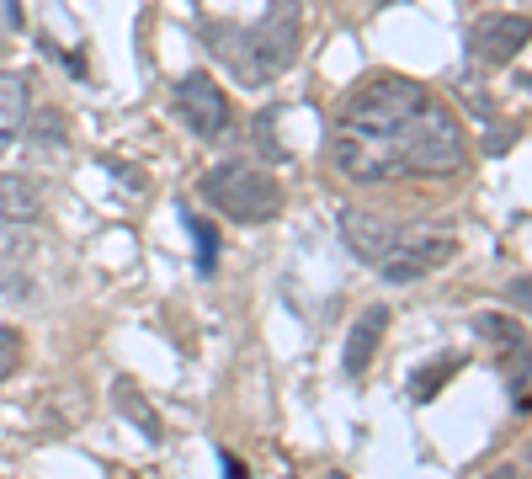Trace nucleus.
<instances>
[{
    "label": "nucleus",
    "instance_id": "ddd939ff",
    "mask_svg": "<svg viewBox=\"0 0 532 479\" xmlns=\"http://www.w3.org/2000/svg\"><path fill=\"white\" fill-rule=\"evenodd\" d=\"M112 405H118V411H123L128 421H133V426L150 437V443H160V437H165V426H160V411L150 405V400H144V394H139V383H133V379H118V383H112Z\"/></svg>",
    "mask_w": 532,
    "mask_h": 479
},
{
    "label": "nucleus",
    "instance_id": "f8f14e48",
    "mask_svg": "<svg viewBox=\"0 0 532 479\" xmlns=\"http://www.w3.org/2000/svg\"><path fill=\"white\" fill-rule=\"evenodd\" d=\"M27 118H32V86L27 75L16 69H0V155L27 133Z\"/></svg>",
    "mask_w": 532,
    "mask_h": 479
},
{
    "label": "nucleus",
    "instance_id": "6ab92c4d",
    "mask_svg": "<svg viewBox=\"0 0 532 479\" xmlns=\"http://www.w3.org/2000/svg\"><path fill=\"white\" fill-rule=\"evenodd\" d=\"M219 463H224V479H251V469H245V463H240L235 453H224Z\"/></svg>",
    "mask_w": 532,
    "mask_h": 479
},
{
    "label": "nucleus",
    "instance_id": "f257e3e1",
    "mask_svg": "<svg viewBox=\"0 0 532 479\" xmlns=\"http://www.w3.org/2000/svg\"><path fill=\"white\" fill-rule=\"evenodd\" d=\"M330 160L351 182L453 176L469 165V139L453 107L415 75H368L330 128Z\"/></svg>",
    "mask_w": 532,
    "mask_h": 479
},
{
    "label": "nucleus",
    "instance_id": "412c9836",
    "mask_svg": "<svg viewBox=\"0 0 532 479\" xmlns=\"http://www.w3.org/2000/svg\"><path fill=\"white\" fill-rule=\"evenodd\" d=\"M527 463H532V443H527Z\"/></svg>",
    "mask_w": 532,
    "mask_h": 479
},
{
    "label": "nucleus",
    "instance_id": "20e7f679",
    "mask_svg": "<svg viewBox=\"0 0 532 479\" xmlns=\"http://www.w3.org/2000/svg\"><path fill=\"white\" fill-rule=\"evenodd\" d=\"M203 197L235 224H272L282 213V187L251 160H219L203 176Z\"/></svg>",
    "mask_w": 532,
    "mask_h": 479
},
{
    "label": "nucleus",
    "instance_id": "0eeeda50",
    "mask_svg": "<svg viewBox=\"0 0 532 479\" xmlns=\"http://www.w3.org/2000/svg\"><path fill=\"white\" fill-rule=\"evenodd\" d=\"M171 112H176V123L187 128L192 139H203V144H214V139L229 133V96H224V86L208 69H187V75L176 80Z\"/></svg>",
    "mask_w": 532,
    "mask_h": 479
},
{
    "label": "nucleus",
    "instance_id": "7ed1b4c3",
    "mask_svg": "<svg viewBox=\"0 0 532 479\" xmlns=\"http://www.w3.org/2000/svg\"><path fill=\"white\" fill-rule=\"evenodd\" d=\"M64 277V261L37 224H0V298L11 304H48Z\"/></svg>",
    "mask_w": 532,
    "mask_h": 479
},
{
    "label": "nucleus",
    "instance_id": "f03ea898",
    "mask_svg": "<svg viewBox=\"0 0 532 479\" xmlns=\"http://www.w3.org/2000/svg\"><path fill=\"white\" fill-rule=\"evenodd\" d=\"M208 48L214 59L245 86V91H261L272 86L282 69H293L298 59V43H304V5L298 0H266V11L245 22V27H229V22H208Z\"/></svg>",
    "mask_w": 532,
    "mask_h": 479
},
{
    "label": "nucleus",
    "instance_id": "423d86ee",
    "mask_svg": "<svg viewBox=\"0 0 532 479\" xmlns=\"http://www.w3.org/2000/svg\"><path fill=\"white\" fill-rule=\"evenodd\" d=\"M474 336L490 347V362L501 368L511 405H516V411H527V405H532V336L522 330V319H511V315H479V319H474Z\"/></svg>",
    "mask_w": 532,
    "mask_h": 479
},
{
    "label": "nucleus",
    "instance_id": "b1692460",
    "mask_svg": "<svg viewBox=\"0 0 532 479\" xmlns=\"http://www.w3.org/2000/svg\"><path fill=\"white\" fill-rule=\"evenodd\" d=\"M378 5H389V0H378Z\"/></svg>",
    "mask_w": 532,
    "mask_h": 479
},
{
    "label": "nucleus",
    "instance_id": "4be33fe9",
    "mask_svg": "<svg viewBox=\"0 0 532 479\" xmlns=\"http://www.w3.org/2000/svg\"><path fill=\"white\" fill-rule=\"evenodd\" d=\"M325 479H346V474H325Z\"/></svg>",
    "mask_w": 532,
    "mask_h": 479
},
{
    "label": "nucleus",
    "instance_id": "1a4fd4ad",
    "mask_svg": "<svg viewBox=\"0 0 532 479\" xmlns=\"http://www.w3.org/2000/svg\"><path fill=\"white\" fill-rule=\"evenodd\" d=\"M341 240L362 266H378L383 251H389V240H394V224L368 213V208H341Z\"/></svg>",
    "mask_w": 532,
    "mask_h": 479
},
{
    "label": "nucleus",
    "instance_id": "2eb2a0df",
    "mask_svg": "<svg viewBox=\"0 0 532 479\" xmlns=\"http://www.w3.org/2000/svg\"><path fill=\"white\" fill-rule=\"evenodd\" d=\"M187 229H192V240H197V272L214 277V266H219V229L203 213H192V208H187Z\"/></svg>",
    "mask_w": 532,
    "mask_h": 479
},
{
    "label": "nucleus",
    "instance_id": "9b49d317",
    "mask_svg": "<svg viewBox=\"0 0 532 479\" xmlns=\"http://www.w3.org/2000/svg\"><path fill=\"white\" fill-rule=\"evenodd\" d=\"M48 208V187L32 171H0V224H37Z\"/></svg>",
    "mask_w": 532,
    "mask_h": 479
},
{
    "label": "nucleus",
    "instance_id": "5701e85b",
    "mask_svg": "<svg viewBox=\"0 0 532 479\" xmlns=\"http://www.w3.org/2000/svg\"><path fill=\"white\" fill-rule=\"evenodd\" d=\"M282 479H298V474H282Z\"/></svg>",
    "mask_w": 532,
    "mask_h": 479
},
{
    "label": "nucleus",
    "instance_id": "9d476101",
    "mask_svg": "<svg viewBox=\"0 0 532 479\" xmlns=\"http://www.w3.org/2000/svg\"><path fill=\"white\" fill-rule=\"evenodd\" d=\"M383 330H389V309H383V304H368L362 315L351 319V330H346V351H341L346 379H362V373L373 368V357H378V341H383Z\"/></svg>",
    "mask_w": 532,
    "mask_h": 479
},
{
    "label": "nucleus",
    "instance_id": "aec40b11",
    "mask_svg": "<svg viewBox=\"0 0 532 479\" xmlns=\"http://www.w3.org/2000/svg\"><path fill=\"white\" fill-rule=\"evenodd\" d=\"M485 479H522V469H516V463H495Z\"/></svg>",
    "mask_w": 532,
    "mask_h": 479
},
{
    "label": "nucleus",
    "instance_id": "39448f33",
    "mask_svg": "<svg viewBox=\"0 0 532 479\" xmlns=\"http://www.w3.org/2000/svg\"><path fill=\"white\" fill-rule=\"evenodd\" d=\"M453 255H458V234L447 224H394V240H389V251H383V261L373 272L383 283L400 287V283H421V277L442 272Z\"/></svg>",
    "mask_w": 532,
    "mask_h": 479
},
{
    "label": "nucleus",
    "instance_id": "393cba45",
    "mask_svg": "<svg viewBox=\"0 0 532 479\" xmlns=\"http://www.w3.org/2000/svg\"><path fill=\"white\" fill-rule=\"evenodd\" d=\"M0 48H5V37H0Z\"/></svg>",
    "mask_w": 532,
    "mask_h": 479
},
{
    "label": "nucleus",
    "instance_id": "4468645a",
    "mask_svg": "<svg viewBox=\"0 0 532 479\" xmlns=\"http://www.w3.org/2000/svg\"><path fill=\"white\" fill-rule=\"evenodd\" d=\"M453 373H464V351H447V357H437V362L415 368V379H410V400H415V405L437 400V394H442V383L453 379Z\"/></svg>",
    "mask_w": 532,
    "mask_h": 479
},
{
    "label": "nucleus",
    "instance_id": "6e6552de",
    "mask_svg": "<svg viewBox=\"0 0 532 479\" xmlns=\"http://www.w3.org/2000/svg\"><path fill=\"white\" fill-rule=\"evenodd\" d=\"M527 43H532V16H522V11H490V16L469 22V59L474 64L501 69V64H511Z\"/></svg>",
    "mask_w": 532,
    "mask_h": 479
},
{
    "label": "nucleus",
    "instance_id": "f3484780",
    "mask_svg": "<svg viewBox=\"0 0 532 479\" xmlns=\"http://www.w3.org/2000/svg\"><path fill=\"white\" fill-rule=\"evenodd\" d=\"M272 123H277V112H261V118H256V139H261V150H266V155H287V150H282V139L277 133H272Z\"/></svg>",
    "mask_w": 532,
    "mask_h": 479
},
{
    "label": "nucleus",
    "instance_id": "dca6fc26",
    "mask_svg": "<svg viewBox=\"0 0 532 479\" xmlns=\"http://www.w3.org/2000/svg\"><path fill=\"white\" fill-rule=\"evenodd\" d=\"M22 357H27V341H22V330L16 325H0V383L11 379L16 368H22Z\"/></svg>",
    "mask_w": 532,
    "mask_h": 479
},
{
    "label": "nucleus",
    "instance_id": "a211bd4d",
    "mask_svg": "<svg viewBox=\"0 0 532 479\" xmlns=\"http://www.w3.org/2000/svg\"><path fill=\"white\" fill-rule=\"evenodd\" d=\"M506 298H511V309L532 315V277H511V283H506Z\"/></svg>",
    "mask_w": 532,
    "mask_h": 479
}]
</instances>
